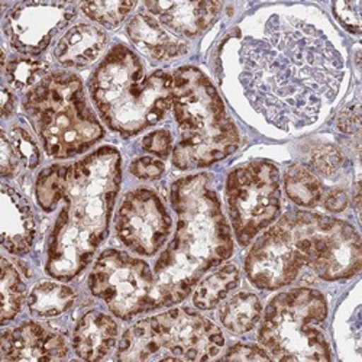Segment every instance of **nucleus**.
Wrapping results in <instances>:
<instances>
[{
	"instance_id": "7c9ffc66",
	"label": "nucleus",
	"mask_w": 362,
	"mask_h": 362,
	"mask_svg": "<svg viewBox=\"0 0 362 362\" xmlns=\"http://www.w3.org/2000/svg\"><path fill=\"white\" fill-rule=\"evenodd\" d=\"M142 148L158 158H167L173 149V136L167 129L154 131L142 139Z\"/></svg>"
},
{
	"instance_id": "5701e85b",
	"label": "nucleus",
	"mask_w": 362,
	"mask_h": 362,
	"mask_svg": "<svg viewBox=\"0 0 362 362\" xmlns=\"http://www.w3.org/2000/svg\"><path fill=\"white\" fill-rule=\"evenodd\" d=\"M239 284V269L229 264L206 277L193 296V303L200 310H212Z\"/></svg>"
},
{
	"instance_id": "2f4dec72",
	"label": "nucleus",
	"mask_w": 362,
	"mask_h": 362,
	"mask_svg": "<svg viewBox=\"0 0 362 362\" xmlns=\"http://www.w3.org/2000/svg\"><path fill=\"white\" fill-rule=\"evenodd\" d=\"M337 127L344 134H358L361 128V109L359 102L346 105L338 115Z\"/></svg>"
},
{
	"instance_id": "6e6552de",
	"label": "nucleus",
	"mask_w": 362,
	"mask_h": 362,
	"mask_svg": "<svg viewBox=\"0 0 362 362\" xmlns=\"http://www.w3.org/2000/svg\"><path fill=\"white\" fill-rule=\"evenodd\" d=\"M225 345L221 329L190 309H173L129 327L119 342V361H207Z\"/></svg>"
},
{
	"instance_id": "72a5a7b5",
	"label": "nucleus",
	"mask_w": 362,
	"mask_h": 362,
	"mask_svg": "<svg viewBox=\"0 0 362 362\" xmlns=\"http://www.w3.org/2000/svg\"><path fill=\"white\" fill-rule=\"evenodd\" d=\"M131 173L142 180H157L164 173V164L151 157H142L132 163Z\"/></svg>"
},
{
	"instance_id": "0eeeda50",
	"label": "nucleus",
	"mask_w": 362,
	"mask_h": 362,
	"mask_svg": "<svg viewBox=\"0 0 362 362\" xmlns=\"http://www.w3.org/2000/svg\"><path fill=\"white\" fill-rule=\"evenodd\" d=\"M335 221L300 210L284 215L251 248L245 261L250 281L261 290H277L291 284L303 267L316 273Z\"/></svg>"
},
{
	"instance_id": "39448f33",
	"label": "nucleus",
	"mask_w": 362,
	"mask_h": 362,
	"mask_svg": "<svg viewBox=\"0 0 362 362\" xmlns=\"http://www.w3.org/2000/svg\"><path fill=\"white\" fill-rule=\"evenodd\" d=\"M171 109L180 138L173 149L178 170L212 165L239 145V134L207 76L196 67H181L173 74Z\"/></svg>"
},
{
	"instance_id": "9b49d317",
	"label": "nucleus",
	"mask_w": 362,
	"mask_h": 362,
	"mask_svg": "<svg viewBox=\"0 0 362 362\" xmlns=\"http://www.w3.org/2000/svg\"><path fill=\"white\" fill-rule=\"evenodd\" d=\"M88 288L120 319L154 310L156 276L145 261L127 252H102L88 276Z\"/></svg>"
},
{
	"instance_id": "f03ea898",
	"label": "nucleus",
	"mask_w": 362,
	"mask_h": 362,
	"mask_svg": "<svg viewBox=\"0 0 362 362\" xmlns=\"http://www.w3.org/2000/svg\"><path fill=\"white\" fill-rule=\"evenodd\" d=\"M120 180V154L113 146L99 148L74 164L41 171L35 185L40 207L52 214L62 204L47 250L48 276L70 281L92 262L107 236Z\"/></svg>"
},
{
	"instance_id": "6ab92c4d",
	"label": "nucleus",
	"mask_w": 362,
	"mask_h": 362,
	"mask_svg": "<svg viewBox=\"0 0 362 362\" xmlns=\"http://www.w3.org/2000/svg\"><path fill=\"white\" fill-rule=\"evenodd\" d=\"M116 341V322L102 312L92 310L77 323L73 335V348L81 359L99 361L110 354Z\"/></svg>"
},
{
	"instance_id": "e433bc0d",
	"label": "nucleus",
	"mask_w": 362,
	"mask_h": 362,
	"mask_svg": "<svg viewBox=\"0 0 362 362\" xmlns=\"http://www.w3.org/2000/svg\"><path fill=\"white\" fill-rule=\"evenodd\" d=\"M15 110V96L6 87L2 88V116L9 117Z\"/></svg>"
},
{
	"instance_id": "ddd939ff",
	"label": "nucleus",
	"mask_w": 362,
	"mask_h": 362,
	"mask_svg": "<svg viewBox=\"0 0 362 362\" xmlns=\"http://www.w3.org/2000/svg\"><path fill=\"white\" fill-rule=\"evenodd\" d=\"M76 6L69 2L16 4L4 19V33L18 52L38 55L76 18Z\"/></svg>"
},
{
	"instance_id": "cd10ccee",
	"label": "nucleus",
	"mask_w": 362,
	"mask_h": 362,
	"mask_svg": "<svg viewBox=\"0 0 362 362\" xmlns=\"http://www.w3.org/2000/svg\"><path fill=\"white\" fill-rule=\"evenodd\" d=\"M11 142L15 148V153L18 154L19 160L23 163V165L29 170H34L40 161L41 154L40 148L35 142V139L29 135L23 128L15 127L11 131Z\"/></svg>"
},
{
	"instance_id": "c9c22d12",
	"label": "nucleus",
	"mask_w": 362,
	"mask_h": 362,
	"mask_svg": "<svg viewBox=\"0 0 362 362\" xmlns=\"http://www.w3.org/2000/svg\"><path fill=\"white\" fill-rule=\"evenodd\" d=\"M348 206V194L342 189H334L330 190L325 197V207L329 212L339 214L344 212Z\"/></svg>"
},
{
	"instance_id": "4468645a",
	"label": "nucleus",
	"mask_w": 362,
	"mask_h": 362,
	"mask_svg": "<svg viewBox=\"0 0 362 362\" xmlns=\"http://www.w3.org/2000/svg\"><path fill=\"white\" fill-rule=\"evenodd\" d=\"M67 354L64 338L35 322L4 332L0 344L2 361H58Z\"/></svg>"
},
{
	"instance_id": "a878e982",
	"label": "nucleus",
	"mask_w": 362,
	"mask_h": 362,
	"mask_svg": "<svg viewBox=\"0 0 362 362\" xmlns=\"http://www.w3.org/2000/svg\"><path fill=\"white\" fill-rule=\"evenodd\" d=\"M6 77L15 88H26L37 86L47 77L48 64L42 59L29 57H15L8 63Z\"/></svg>"
},
{
	"instance_id": "412c9836",
	"label": "nucleus",
	"mask_w": 362,
	"mask_h": 362,
	"mask_svg": "<svg viewBox=\"0 0 362 362\" xmlns=\"http://www.w3.org/2000/svg\"><path fill=\"white\" fill-rule=\"evenodd\" d=\"M76 300V291L69 286L41 281L28 297V308L37 317H55L67 312Z\"/></svg>"
},
{
	"instance_id": "f3484780",
	"label": "nucleus",
	"mask_w": 362,
	"mask_h": 362,
	"mask_svg": "<svg viewBox=\"0 0 362 362\" xmlns=\"http://www.w3.org/2000/svg\"><path fill=\"white\" fill-rule=\"evenodd\" d=\"M361 262L362 244L359 233L352 225L337 219L316 274L325 281L345 280L359 273Z\"/></svg>"
},
{
	"instance_id": "bb28decb",
	"label": "nucleus",
	"mask_w": 362,
	"mask_h": 362,
	"mask_svg": "<svg viewBox=\"0 0 362 362\" xmlns=\"http://www.w3.org/2000/svg\"><path fill=\"white\" fill-rule=\"evenodd\" d=\"M135 5V2H83L80 8L87 18L113 29L125 21Z\"/></svg>"
},
{
	"instance_id": "c85d7f7f",
	"label": "nucleus",
	"mask_w": 362,
	"mask_h": 362,
	"mask_svg": "<svg viewBox=\"0 0 362 362\" xmlns=\"http://www.w3.org/2000/svg\"><path fill=\"white\" fill-rule=\"evenodd\" d=\"M312 165L325 177L335 175L344 164L342 154L334 145H320L312 154Z\"/></svg>"
},
{
	"instance_id": "20e7f679",
	"label": "nucleus",
	"mask_w": 362,
	"mask_h": 362,
	"mask_svg": "<svg viewBox=\"0 0 362 362\" xmlns=\"http://www.w3.org/2000/svg\"><path fill=\"white\" fill-rule=\"evenodd\" d=\"M88 88L107 128L134 136L157 125L171 109L173 74L146 73L132 49L116 45L93 73Z\"/></svg>"
},
{
	"instance_id": "473e14b6",
	"label": "nucleus",
	"mask_w": 362,
	"mask_h": 362,
	"mask_svg": "<svg viewBox=\"0 0 362 362\" xmlns=\"http://www.w3.org/2000/svg\"><path fill=\"white\" fill-rule=\"evenodd\" d=\"M223 359L226 361H268L271 356L261 348L255 345L247 344H238L229 348L225 354Z\"/></svg>"
},
{
	"instance_id": "f8f14e48",
	"label": "nucleus",
	"mask_w": 362,
	"mask_h": 362,
	"mask_svg": "<svg viewBox=\"0 0 362 362\" xmlns=\"http://www.w3.org/2000/svg\"><path fill=\"white\" fill-rule=\"evenodd\" d=\"M171 225L160 196L153 190L136 189L120 204L115 228L125 247L138 255L153 257L165 244Z\"/></svg>"
},
{
	"instance_id": "7ed1b4c3",
	"label": "nucleus",
	"mask_w": 362,
	"mask_h": 362,
	"mask_svg": "<svg viewBox=\"0 0 362 362\" xmlns=\"http://www.w3.org/2000/svg\"><path fill=\"white\" fill-rule=\"evenodd\" d=\"M170 200L177 228L154 267V309L183 301L203 274L233 252L230 228L212 177L193 174L174 181Z\"/></svg>"
},
{
	"instance_id": "c756f323",
	"label": "nucleus",
	"mask_w": 362,
	"mask_h": 362,
	"mask_svg": "<svg viewBox=\"0 0 362 362\" xmlns=\"http://www.w3.org/2000/svg\"><path fill=\"white\" fill-rule=\"evenodd\" d=\"M361 6L362 2H337L334 4V13L341 25L351 34H361Z\"/></svg>"
},
{
	"instance_id": "aec40b11",
	"label": "nucleus",
	"mask_w": 362,
	"mask_h": 362,
	"mask_svg": "<svg viewBox=\"0 0 362 362\" xmlns=\"http://www.w3.org/2000/svg\"><path fill=\"white\" fill-rule=\"evenodd\" d=\"M107 44V35L98 26L78 23L58 41L54 55L59 64L70 69H81L96 62Z\"/></svg>"
},
{
	"instance_id": "f257e3e1",
	"label": "nucleus",
	"mask_w": 362,
	"mask_h": 362,
	"mask_svg": "<svg viewBox=\"0 0 362 362\" xmlns=\"http://www.w3.org/2000/svg\"><path fill=\"white\" fill-rule=\"evenodd\" d=\"M320 13L303 6L265 9L236 29V80L245 102L276 129L316 124L345 77L344 57Z\"/></svg>"
},
{
	"instance_id": "b1692460",
	"label": "nucleus",
	"mask_w": 362,
	"mask_h": 362,
	"mask_svg": "<svg viewBox=\"0 0 362 362\" xmlns=\"http://www.w3.org/2000/svg\"><path fill=\"white\" fill-rule=\"evenodd\" d=\"M284 187L287 196L298 206L313 207L322 197V186L305 165L293 164L286 170Z\"/></svg>"
},
{
	"instance_id": "423d86ee",
	"label": "nucleus",
	"mask_w": 362,
	"mask_h": 362,
	"mask_svg": "<svg viewBox=\"0 0 362 362\" xmlns=\"http://www.w3.org/2000/svg\"><path fill=\"white\" fill-rule=\"evenodd\" d=\"M22 109L52 158L83 154L105 135L81 80L71 73L48 74L26 93Z\"/></svg>"
},
{
	"instance_id": "393cba45",
	"label": "nucleus",
	"mask_w": 362,
	"mask_h": 362,
	"mask_svg": "<svg viewBox=\"0 0 362 362\" xmlns=\"http://www.w3.org/2000/svg\"><path fill=\"white\" fill-rule=\"evenodd\" d=\"M0 291H2V323H6L21 312L26 291L16 268L6 258H2Z\"/></svg>"
},
{
	"instance_id": "9d476101",
	"label": "nucleus",
	"mask_w": 362,
	"mask_h": 362,
	"mask_svg": "<svg viewBox=\"0 0 362 362\" xmlns=\"http://www.w3.org/2000/svg\"><path fill=\"white\" fill-rule=\"evenodd\" d=\"M226 202L238 243L247 247L280 215L279 168L268 161H252L235 168L228 175Z\"/></svg>"
},
{
	"instance_id": "dca6fc26",
	"label": "nucleus",
	"mask_w": 362,
	"mask_h": 362,
	"mask_svg": "<svg viewBox=\"0 0 362 362\" xmlns=\"http://www.w3.org/2000/svg\"><path fill=\"white\" fill-rule=\"evenodd\" d=\"M0 207L4 248L13 255L29 252L35 240L37 223L28 200L13 187L4 185Z\"/></svg>"
},
{
	"instance_id": "a211bd4d",
	"label": "nucleus",
	"mask_w": 362,
	"mask_h": 362,
	"mask_svg": "<svg viewBox=\"0 0 362 362\" xmlns=\"http://www.w3.org/2000/svg\"><path fill=\"white\" fill-rule=\"evenodd\" d=\"M127 33L134 45L149 58L171 59L187 52L186 41L165 31V28L148 13H138L127 26Z\"/></svg>"
},
{
	"instance_id": "4be33fe9",
	"label": "nucleus",
	"mask_w": 362,
	"mask_h": 362,
	"mask_svg": "<svg viewBox=\"0 0 362 362\" xmlns=\"http://www.w3.org/2000/svg\"><path fill=\"white\" fill-rule=\"evenodd\" d=\"M261 301L254 293H238L221 308L219 319L232 334L250 332L261 317Z\"/></svg>"
},
{
	"instance_id": "f704fd0d",
	"label": "nucleus",
	"mask_w": 362,
	"mask_h": 362,
	"mask_svg": "<svg viewBox=\"0 0 362 362\" xmlns=\"http://www.w3.org/2000/svg\"><path fill=\"white\" fill-rule=\"evenodd\" d=\"M19 157L15 153V148L8 138L6 132L2 131V144H0V167H2L4 177H13L18 170Z\"/></svg>"
},
{
	"instance_id": "1a4fd4ad",
	"label": "nucleus",
	"mask_w": 362,
	"mask_h": 362,
	"mask_svg": "<svg viewBox=\"0 0 362 362\" xmlns=\"http://www.w3.org/2000/svg\"><path fill=\"white\" fill-rule=\"evenodd\" d=\"M327 301L312 288L280 293L267 306L258 341L279 361H329Z\"/></svg>"
},
{
	"instance_id": "2eb2a0df",
	"label": "nucleus",
	"mask_w": 362,
	"mask_h": 362,
	"mask_svg": "<svg viewBox=\"0 0 362 362\" xmlns=\"http://www.w3.org/2000/svg\"><path fill=\"white\" fill-rule=\"evenodd\" d=\"M148 12L178 37L193 38L214 25L221 2H145Z\"/></svg>"
}]
</instances>
